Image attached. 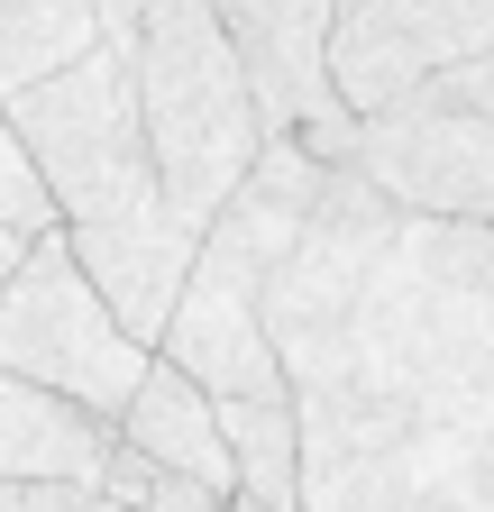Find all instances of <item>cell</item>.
Here are the masks:
<instances>
[{
	"instance_id": "cell-1",
	"label": "cell",
	"mask_w": 494,
	"mask_h": 512,
	"mask_svg": "<svg viewBox=\"0 0 494 512\" xmlns=\"http://www.w3.org/2000/svg\"><path fill=\"white\" fill-rule=\"evenodd\" d=\"M302 512H494V238L394 211L357 165L266 284Z\"/></svg>"
},
{
	"instance_id": "cell-2",
	"label": "cell",
	"mask_w": 494,
	"mask_h": 512,
	"mask_svg": "<svg viewBox=\"0 0 494 512\" xmlns=\"http://www.w3.org/2000/svg\"><path fill=\"white\" fill-rule=\"evenodd\" d=\"M321 174H330V156H312L302 138H266L257 165H247V183L229 192V202L211 211V229L193 238V266H183V293L165 311L156 357H174L211 403L284 384L275 339H266V284L284 266V247L302 238L312 202H321Z\"/></svg>"
},
{
	"instance_id": "cell-3",
	"label": "cell",
	"mask_w": 494,
	"mask_h": 512,
	"mask_svg": "<svg viewBox=\"0 0 494 512\" xmlns=\"http://www.w3.org/2000/svg\"><path fill=\"white\" fill-rule=\"evenodd\" d=\"M129 74H138V119L156 156V202L183 229H211V211L247 183V165L266 147L257 92H247L211 0H138Z\"/></svg>"
},
{
	"instance_id": "cell-4",
	"label": "cell",
	"mask_w": 494,
	"mask_h": 512,
	"mask_svg": "<svg viewBox=\"0 0 494 512\" xmlns=\"http://www.w3.org/2000/svg\"><path fill=\"white\" fill-rule=\"evenodd\" d=\"M0 110H10L19 147H28L46 202H55V229L156 211V156H147L129 46H92L65 74H46L28 92H0Z\"/></svg>"
},
{
	"instance_id": "cell-5",
	"label": "cell",
	"mask_w": 494,
	"mask_h": 512,
	"mask_svg": "<svg viewBox=\"0 0 494 512\" xmlns=\"http://www.w3.org/2000/svg\"><path fill=\"white\" fill-rule=\"evenodd\" d=\"M147 357L156 348H138L110 320V302L83 284L65 229H46V238L19 247L10 284H0V375H28V384H46V394L119 421V403L138 394Z\"/></svg>"
},
{
	"instance_id": "cell-6",
	"label": "cell",
	"mask_w": 494,
	"mask_h": 512,
	"mask_svg": "<svg viewBox=\"0 0 494 512\" xmlns=\"http://www.w3.org/2000/svg\"><path fill=\"white\" fill-rule=\"evenodd\" d=\"M476 55H494V0H330V92L348 119H376Z\"/></svg>"
},
{
	"instance_id": "cell-7",
	"label": "cell",
	"mask_w": 494,
	"mask_h": 512,
	"mask_svg": "<svg viewBox=\"0 0 494 512\" xmlns=\"http://www.w3.org/2000/svg\"><path fill=\"white\" fill-rule=\"evenodd\" d=\"M348 165L385 192L394 211L421 220H467L494 238V119L485 110H449V101H394L376 119H357Z\"/></svg>"
},
{
	"instance_id": "cell-8",
	"label": "cell",
	"mask_w": 494,
	"mask_h": 512,
	"mask_svg": "<svg viewBox=\"0 0 494 512\" xmlns=\"http://www.w3.org/2000/svg\"><path fill=\"white\" fill-rule=\"evenodd\" d=\"M211 19L257 92L266 138H302L312 156L348 165L357 119L330 92V0H211Z\"/></svg>"
},
{
	"instance_id": "cell-9",
	"label": "cell",
	"mask_w": 494,
	"mask_h": 512,
	"mask_svg": "<svg viewBox=\"0 0 494 512\" xmlns=\"http://www.w3.org/2000/svg\"><path fill=\"white\" fill-rule=\"evenodd\" d=\"M193 238H202V229H183L165 202H156V211H129V220L65 229V247H74L83 284L110 302V320H119V330H129L138 348H156V339H165V311H174V293H183Z\"/></svg>"
},
{
	"instance_id": "cell-10",
	"label": "cell",
	"mask_w": 494,
	"mask_h": 512,
	"mask_svg": "<svg viewBox=\"0 0 494 512\" xmlns=\"http://www.w3.org/2000/svg\"><path fill=\"white\" fill-rule=\"evenodd\" d=\"M119 421L46 394L28 375H0V485H101Z\"/></svg>"
},
{
	"instance_id": "cell-11",
	"label": "cell",
	"mask_w": 494,
	"mask_h": 512,
	"mask_svg": "<svg viewBox=\"0 0 494 512\" xmlns=\"http://www.w3.org/2000/svg\"><path fill=\"white\" fill-rule=\"evenodd\" d=\"M119 439H129L156 476H193V485H211V494H238L220 412H211V394H202V384L183 375L174 357H147L138 394L119 403Z\"/></svg>"
},
{
	"instance_id": "cell-12",
	"label": "cell",
	"mask_w": 494,
	"mask_h": 512,
	"mask_svg": "<svg viewBox=\"0 0 494 512\" xmlns=\"http://www.w3.org/2000/svg\"><path fill=\"white\" fill-rule=\"evenodd\" d=\"M220 439H229V476L247 503H275V512H302V421H293V394L266 384V394H220Z\"/></svg>"
},
{
	"instance_id": "cell-13",
	"label": "cell",
	"mask_w": 494,
	"mask_h": 512,
	"mask_svg": "<svg viewBox=\"0 0 494 512\" xmlns=\"http://www.w3.org/2000/svg\"><path fill=\"white\" fill-rule=\"evenodd\" d=\"M101 46L92 0H0V92H28Z\"/></svg>"
},
{
	"instance_id": "cell-14",
	"label": "cell",
	"mask_w": 494,
	"mask_h": 512,
	"mask_svg": "<svg viewBox=\"0 0 494 512\" xmlns=\"http://www.w3.org/2000/svg\"><path fill=\"white\" fill-rule=\"evenodd\" d=\"M0 229H10V238H46L55 229V202H46V183H37L28 147H19L10 110H0Z\"/></svg>"
},
{
	"instance_id": "cell-15",
	"label": "cell",
	"mask_w": 494,
	"mask_h": 512,
	"mask_svg": "<svg viewBox=\"0 0 494 512\" xmlns=\"http://www.w3.org/2000/svg\"><path fill=\"white\" fill-rule=\"evenodd\" d=\"M0 512H129L92 485H0Z\"/></svg>"
},
{
	"instance_id": "cell-16",
	"label": "cell",
	"mask_w": 494,
	"mask_h": 512,
	"mask_svg": "<svg viewBox=\"0 0 494 512\" xmlns=\"http://www.w3.org/2000/svg\"><path fill=\"white\" fill-rule=\"evenodd\" d=\"M430 101H449V110H485V119H494V55H476V64H458V74H440V83H430Z\"/></svg>"
},
{
	"instance_id": "cell-17",
	"label": "cell",
	"mask_w": 494,
	"mask_h": 512,
	"mask_svg": "<svg viewBox=\"0 0 494 512\" xmlns=\"http://www.w3.org/2000/svg\"><path fill=\"white\" fill-rule=\"evenodd\" d=\"M229 494H211V485H193V476H147V503L138 512H220Z\"/></svg>"
},
{
	"instance_id": "cell-18",
	"label": "cell",
	"mask_w": 494,
	"mask_h": 512,
	"mask_svg": "<svg viewBox=\"0 0 494 512\" xmlns=\"http://www.w3.org/2000/svg\"><path fill=\"white\" fill-rule=\"evenodd\" d=\"M19 247H28V238H10V229H0V284H10V266H19Z\"/></svg>"
},
{
	"instance_id": "cell-19",
	"label": "cell",
	"mask_w": 494,
	"mask_h": 512,
	"mask_svg": "<svg viewBox=\"0 0 494 512\" xmlns=\"http://www.w3.org/2000/svg\"><path fill=\"white\" fill-rule=\"evenodd\" d=\"M229 512H275V503H247V494H229Z\"/></svg>"
},
{
	"instance_id": "cell-20",
	"label": "cell",
	"mask_w": 494,
	"mask_h": 512,
	"mask_svg": "<svg viewBox=\"0 0 494 512\" xmlns=\"http://www.w3.org/2000/svg\"><path fill=\"white\" fill-rule=\"evenodd\" d=\"M220 512H229V503H220Z\"/></svg>"
}]
</instances>
